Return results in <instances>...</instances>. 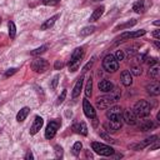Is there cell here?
<instances>
[{
  "instance_id": "cell-12",
  "label": "cell",
  "mask_w": 160,
  "mask_h": 160,
  "mask_svg": "<svg viewBox=\"0 0 160 160\" xmlns=\"http://www.w3.org/2000/svg\"><path fill=\"white\" fill-rule=\"evenodd\" d=\"M158 140V136L156 135H152V136H150V138H146L142 142H139V144H136V145H131V149H134V150H142L144 148H146L148 145H151L152 142H155Z\"/></svg>"
},
{
  "instance_id": "cell-45",
  "label": "cell",
  "mask_w": 160,
  "mask_h": 160,
  "mask_svg": "<svg viewBox=\"0 0 160 160\" xmlns=\"http://www.w3.org/2000/svg\"><path fill=\"white\" fill-rule=\"evenodd\" d=\"M159 148V142H158V140L155 141V144L152 145V146H150V150H155V149H158Z\"/></svg>"
},
{
  "instance_id": "cell-39",
  "label": "cell",
  "mask_w": 160,
  "mask_h": 160,
  "mask_svg": "<svg viewBox=\"0 0 160 160\" xmlns=\"http://www.w3.org/2000/svg\"><path fill=\"white\" fill-rule=\"evenodd\" d=\"M65 96H66V90H62L61 94H60L59 98H58V104H61V102L65 100Z\"/></svg>"
},
{
  "instance_id": "cell-24",
  "label": "cell",
  "mask_w": 160,
  "mask_h": 160,
  "mask_svg": "<svg viewBox=\"0 0 160 160\" xmlns=\"http://www.w3.org/2000/svg\"><path fill=\"white\" fill-rule=\"evenodd\" d=\"M132 10L136 14H142L145 11V6H144V0H139L132 5Z\"/></svg>"
},
{
  "instance_id": "cell-43",
  "label": "cell",
  "mask_w": 160,
  "mask_h": 160,
  "mask_svg": "<svg viewBox=\"0 0 160 160\" xmlns=\"http://www.w3.org/2000/svg\"><path fill=\"white\" fill-rule=\"evenodd\" d=\"M62 66H64V64H62L60 60H58V61L55 62V69H61Z\"/></svg>"
},
{
  "instance_id": "cell-27",
  "label": "cell",
  "mask_w": 160,
  "mask_h": 160,
  "mask_svg": "<svg viewBox=\"0 0 160 160\" xmlns=\"http://www.w3.org/2000/svg\"><path fill=\"white\" fill-rule=\"evenodd\" d=\"M46 50H48V45H42V46L36 48L35 50H32V51H31V55H32V56H39L40 54H44Z\"/></svg>"
},
{
  "instance_id": "cell-38",
  "label": "cell",
  "mask_w": 160,
  "mask_h": 160,
  "mask_svg": "<svg viewBox=\"0 0 160 160\" xmlns=\"http://www.w3.org/2000/svg\"><path fill=\"white\" fill-rule=\"evenodd\" d=\"M18 71V69L16 68H11V69H9V70H6L5 71V78H9V76H11L12 74H15Z\"/></svg>"
},
{
  "instance_id": "cell-47",
  "label": "cell",
  "mask_w": 160,
  "mask_h": 160,
  "mask_svg": "<svg viewBox=\"0 0 160 160\" xmlns=\"http://www.w3.org/2000/svg\"><path fill=\"white\" fill-rule=\"evenodd\" d=\"M86 156H88V158H92V155H91L89 151H86Z\"/></svg>"
},
{
  "instance_id": "cell-13",
  "label": "cell",
  "mask_w": 160,
  "mask_h": 160,
  "mask_svg": "<svg viewBox=\"0 0 160 160\" xmlns=\"http://www.w3.org/2000/svg\"><path fill=\"white\" fill-rule=\"evenodd\" d=\"M146 91H148V94L151 95V96H158V95L160 94V85H159V82L152 81V82L148 84V85H146Z\"/></svg>"
},
{
  "instance_id": "cell-2",
  "label": "cell",
  "mask_w": 160,
  "mask_h": 160,
  "mask_svg": "<svg viewBox=\"0 0 160 160\" xmlns=\"http://www.w3.org/2000/svg\"><path fill=\"white\" fill-rule=\"evenodd\" d=\"M134 114L136 115V118H146L150 115V111H151V106L150 104L146 101V100H139L135 105H134V109H132Z\"/></svg>"
},
{
  "instance_id": "cell-3",
  "label": "cell",
  "mask_w": 160,
  "mask_h": 160,
  "mask_svg": "<svg viewBox=\"0 0 160 160\" xmlns=\"http://www.w3.org/2000/svg\"><path fill=\"white\" fill-rule=\"evenodd\" d=\"M82 55H84V49L82 48H76L72 51V54L70 56V61H69V70L70 71L74 72V71L78 70V68L80 65V61L82 59Z\"/></svg>"
},
{
  "instance_id": "cell-4",
  "label": "cell",
  "mask_w": 160,
  "mask_h": 160,
  "mask_svg": "<svg viewBox=\"0 0 160 160\" xmlns=\"http://www.w3.org/2000/svg\"><path fill=\"white\" fill-rule=\"evenodd\" d=\"M102 68L109 72H114L119 69V61L115 59L114 55L108 54L102 60Z\"/></svg>"
},
{
  "instance_id": "cell-48",
  "label": "cell",
  "mask_w": 160,
  "mask_h": 160,
  "mask_svg": "<svg viewBox=\"0 0 160 160\" xmlns=\"http://www.w3.org/2000/svg\"><path fill=\"white\" fill-rule=\"evenodd\" d=\"M159 24H160V22H159V20H156V21H154V25H156V26H158Z\"/></svg>"
},
{
  "instance_id": "cell-14",
  "label": "cell",
  "mask_w": 160,
  "mask_h": 160,
  "mask_svg": "<svg viewBox=\"0 0 160 160\" xmlns=\"http://www.w3.org/2000/svg\"><path fill=\"white\" fill-rule=\"evenodd\" d=\"M42 124H44L42 118H41V116H35L34 122H32V125H31V128H30V134H31V135H35V134L41 129Z\"/></svg>"
},
{
  "instance_id": "cell-32",
  "label": "cell",
  "mask_w": 160,
  "mask_h": 160,
  "mask_svg": "<svg viewBox=\"0 0 160 160\" xmlns=\"http://www.w3.org/2000/svg\"><path fill=\"white\" fill-rule=\"evenodd\" d=\"M81 149H82V145H81V142H80V141H78V142H75V144H74V146H72V152H74L75 155H79Z\"/></svg>"
},
{
  "instance_id": "cell-21",
  "label": "cell",
  "mask_w": 160,
  "mask_h": 160,
  "mask_svg": "<svg viewBox=\"0 0 160 160\" xmlns=\"http://www.w3.org/2000/svg\"><path fill=\"white\" fill-rule=\"evenodd\" d=\"M154 128H155V124L152 122V120H142L140 122V125H139V129L141 131H149V130H151Z\"/></svg>"
},
{
  "instance_id": "cell-34",
  "label": "cell",
  "mask_w": 160,
  "mask_h": 160,
  "mask_svg": "<svg viewBox=\"0 0 160 160\" xmlns=\"http://www.w3.org/2000/svg\"><path fill=\"white\" fill-rule=\"evenodd\" d=\"M59 79H60V76H59V75H55V76L52 78V80H51V84H50V88H51L52 90H55V89H56V86H58V82H59Z\"/></svg>"
},
{
  "instance_id": "cell-20",
  "label": "cell",
  "mask_w": 160,
  "mask_h": 160,
  "mask_svg": "<svg viewBox=\"0 0 160 160\" xmlns=\"http://www.w3.org/2000/svg\"><path fill=\"white\" fill-rule=\"evenodd\" d=\"M58 18H59V15H54V16H51L50 19L45 20V21L41 24V26H40V30H48V29L52 28V25L55 24V21H56V19H58Z\"/></svg>"
},
{
  "instance_id": "cell-18",
  "label": "cell",
  "mask_w": 160,
  "mask_h": 160,
  "mask_svg": "<svg viewBox=\"0 0 160 160\" xmlns=\"http://www.w3.org/2000/svg\"><path fill=\"white\" fill-rule=\"evenodd\" d=\"M104 10H105V8H104V6H99V8H96V9L92 11V14L90 15L89 21H90V22H94V21L99 20V19H100V16L104 14Z\"/></svg>"
},
{
  "instance_id": "cell-26",
  "label": "cell",
  "mask_w": 160,
  "mask_h": 160,
  "mask_svg": "<svg viewBox=\"0 0 160 160\" xmlns=\"http://www.w3.org/2000/svg\"><path fill=\"white\" fill-rule=\"evenodd\" d=\"M95 26H85L82 30H80V36H86L89 34H92L95 31Z\"/></svg>"
},
{
  "instance_id": "cell-28",
  "label": "cell",
  "mask_w": 160,
  "mask_h": 160,
  "mask_svg": "<svg viewBox=\"0 0 160 160\" xmlns=\"http://www.w3.org/2000/svg\"><path fill=\"white\" fill-rule=\"evenodd\" d=\"M9 36L11 39H14L16 36V28H15V24L12 21H9Z\"/></svg>"
},
{
  "instance_id": "cell-1",
  "label": "cell",
  "mask_w": 160,
  "mask_h": 160,
  "mask_svg": "<svg viewBox=\"0 0 160 160\" xmlns=\"http://www.w3.org/2000/svg\"><path fill=\"white\" fill-rule=\"evenodd\" d=\"M120 95H121L120 90L114 88V89L110 91L109 95H104V96L98 98V100H96V106H98L99 109H108L111 104H114L115 101H118V100L120 99Z\"/></svg>"
},
{
  "instance_id": "cell-36",
  "label": "cell",
  "mask_w": 160,
  "mask_h": 160,
  "mask_svg": "<svg viewBox=\"0 0 160 160\" xmlns=\"http://www.w3.org/2000/svg\"><path fill=\"white\" fill-rule=\"evenodd\" d=\"M55 149V154H56V158H62V148L60 145H55L54 146Z\"/></svg>"
},
{
  "instance_id": "cell-8",
  "label": "cell",
  "mask_w": 160,
  "mask_h": 160,
  "mask_svg": "<svg viewBox=\"0 0 160 160\" xmlns=\"http://www.w3.org/2000/svg\"><path fill=\"white\" fill-rule=\"evenodd\" d=\"M145 30H142V29H140V30H138V31H125V32H122L119 38H118V42H120V41H125V40H130V39H135V38H140V36H142V35H145Z\"/></svg>"
},
{
  "instance_id": "cell-11",
  "label": "cell",
  "mask_w": 160,
  "mask_h": 160,
  "mask_svg": "<svg viewBox=\"0 0 160 160\" xmlns=\"http://www.w3.org/2000/svg\"><path fill=\"white\" fill-rule=\"evenodd\" d=\"M122 121H125L129 125H136L138 118H136V115L134 114L132 110H125L122 112Z\"/></svg>"
},
{
  "instance_id": "cell-17",
  "label": "cell",
  "mask_w": 160,
  "mask_h": 160,
  "mask_svg": "<svg viewBox=\"0 0 160 160\" xmlns=\"http://www.w3.org/2000/svg\"><path fill=\"white\" fill-rule=\"evenodd\" d=\"M120 79H121V82H122L125 86H130L131 82H132V75H131V72H130L129 70H124V71L121 72Z\"/></svg>"
},
{
  "instance_id": "cell-40",
  "label": "cell",
  "mask_w": 160,
  "mask_h": 160,
  "mask_svg": "<svg viewBox=\"0 0 160 160\" xmlns=\"http://www.w3.org/2000/svg\"><path fill=\"white\" fill-rule=\"evenodd\" d=\"M148 64H149L150 66L156 65V64H158V59H156V58H149V59H148Z\"/></svg>"
},
{
  "instance_id": "cell-23",
  "label": "cell",
  "mask_w": 160,
  "mask_h": 160,
  "mask_svg": "<svg viewBox=\"0 0 160 160\" xmlns=\"http://www.w3.org/2000/svg\"><path fill=\"white\" fill-rule=\"evenodd\" d=\"M29 112H30V109L28 108V106H25V108H22L18 114H16V120L19 121V122H21V121H24L25 119H26V116L29 115Z\"/></svg>"
},
{
  "instance_id": "cell-15",
  "label": "cell",
  "mask_w": 160,
  "mask_h": 160,
  "mask_svg": "<svg viewBox=\"0 0 160 160\" xmlns=\"http://www.w3.org/2000/svg\"><path fill=\"white\" fill-rule=\"evenodd\" d=\"M122 126V119H116V120H109L108 124V131L110 132H115L118 130H120V128Z\"/></svg>"
},
{
  "instance_id": "cell-30",
  "label": "cell",
  "mask_w": 160,
  "mask_h": 160,
  "mask_svg": "<svg viewBox=\"0 0 160 160\" xmlns=\"http://www.w3.org/2000/svg\"><path fill=\"white\" fill-rule=\"evenodd\" d=\"M136 24V20L135 19H131L130 21H128V22H125V24H122V25H119L115 30H119V29H125V28H130V26H134Z\"/></svg>"
},
{
  "instance_id": "cell-31",
  "label": "cell",
  "mask_w": 160,
  "mask_h": 160,
  "mask_svg": "<svg viewBox=\"0 0 160 160\" xmlns=\"http://www.w3.org/2000/svg\"><path fill=\"white\" fill-rule=\"evenodd\" d=\"M99 135H100V138H102V139H104L105 141H108V142H115V140H114L109 134H106L105 131H100Z\"/></svg>"
},
{
  "instance_id": "cell-37",
  "label": "cell",
  "mask_w": 160,
  "mask_h": 160,
  "mask_svg": "<svg viewBox=\"0 0 160 160\" xmlns=\"http://www.w3.org/2000/svg\"><path fill=\"white\" fill-rule=\"evenodd\" d=\"M60 0H42V4L44 5H50V6H54V5H58Z\"/></svg>"
},
{
  "instance_id": "cell-44",
  "label": "cell",
  "mask_w": 160,
  "mask_h": 160,
  "mask_svg": "<svg viewBox=\"0 0 160 160\" xmlns=\"http://www.w3.org/2000/svg\"><path fill=\"white\" fill-rule=\"evenodd\" d=\"M152 36H154L155 39H159V38H160V30H155V31L152 32Z\"/></svg>"
},
{
  "instance_id": "cell-6",
  "label": "cell",
  "mask_w": 160,
  "mask_h": 160,
  "mask_svg": "<svg viewBox=\"0 0 160 160\" xmlns=\"http://www.w3.org/2000/svg\"><path fill=\"white\" fill-rule=\"evenodd\" d=\"M31 70H34L35 72H45L49 68V62L45 60V59H41V58H36L35 60L31 61V65H30Z\"/></svg>"
},
{
  "instance_id": "cell-29",
  "label": "cell",
  "mask_w": 160,
  "mask_h": 160,
  "mask_svg": "<svg viewBox=\"0 0 160 160\" xmlns=\"http://www.w3.org/2000/svg\"><path fill=\"white\" fill-rule=\"evenodd\" d=\"M91 90H92V80L90 78V79H88V82H86V86H85V95L88 98L91 96Z\"/></svg>"
},
{
  "instance_id": "cell-16",
  "label": "cell",
  "mask_w": 160,
  "mask_h": 160,
  "mask_svg": "<svg viewBox=\"0 0 160 160\" xmlns=\"http://www.w3.org/2000/svg\"><path fill=\"white\" fill-rule=\"evenodd\" d=\"M98 86H99V90H101L102 92H110L114 89L112 82L109 81V80H101V81H99V85Z\"/></svg>"
},
{
  "instance_id": "cell-42",
  "label": "cell",
  "mask_w": 160,
  "mask_h": 160,
  "mask_svg": "<svg viewBox=\"0 0 160 160\" xmlns=\"http://www.w3.org/2000/svg\"><path fill=\"white\" fill-rule=\"evenodd\" d=\"M25 159H26V160H32V159H34L32 152H31V151H28V152H26V155H25Z\"/></svg>"
},
{
  "instance_id": "cell-46",
  "label": "cell",
  "mask_w": 160,
  "mask_h": 160,
  "mask_svg": "<svg viewBox=\"0 0 160 160\" xmlns=\"http://www.w3.org/2000/svg\"><path fill=\"white\" fill-rule=\"evenodd\" d=\"M155 46H156V48H158V49H160V42H159V41H158V40H156V41H155Z\"/></svg>"
},
{
  "instance_id": "cell-5",
  "label": "cell",
  "mask_w": 160,
  "mask_h": 160,
  "mask_svg": "<svg viewBox=\"0 0 160 160\" xmlns=\"http://www.w3.org/2000/svg\"><path fill=\"white\" fill-rule=\"evenodd\" d=\"M91 148L92 150L99 154V155H102V156H111L114 154V149L109 145H104L101 142H92L91 144Z\"/></svg>"
},
{
  "instance_id": "cell-35",
  "label": "cell",
  "mask_w": 160,
  "mask_h": 160,
  "mask_svg": "<svg viewBox=\"0 0 160 160\" xmlns=\"http://www.w3.org/2000/svg\"><path fill=\"white\" fill-rule=\"evenodd\" d=\"M115 59H116L118 61L124 60V59H125V52H124L122 50H118V51H116V54H115Z\"/></svg>"
},
{
  "instance_id": "cell-9",
  "label": "cell",
  "mask_w": 160,
  "mask_h": 160,
  "mask_svg": "<svg viewBox=\"0 0 160 160\" xmlns=\"http://www.w3.org/2000/svg\"><path fill=\"white\" fill-rule=\"evenodd\" d=\"M106 118L109 120H116V119H122V110L120 106H111L106 111Z\"/></svg>"
},
{
  "instance_id": "cell-7",
  "label": "cell",
  "mask_w": 160,
  "mask_h": 160,
  "mask_svg": "<svg viewBox=\"0 0 160 160\" xmlns=\"http://www.w3.org/2000/svg\"><path fill=\"white\" fill-rule=\"evenodd\" d=\"M60 125H61V122H60V120H58V119H54V120H51L50 122H49V125L46 126V130H45V138L46 139H52L54 136H55V134H56V131H58V129L60 128Z\"/></svg>"
},
{
  "instance_id": "cell-41",
  "label": "cell",
  "mask_w": 160,
  "mask_h": 160,
  "mask_svg": "<svg viewBox=\"0 0 160 160\" xmlns=\"http://www.w3.org/2000/svg\"><path fill=\"white\" fill-rule=\"evenodd\" d=\"M92 62H94L92 60H91V61H89V62H88V64L84 66V69H82V72H86V71H88V70H89V69L92 66Z\"/></svg>"
},
{
  "instance_id": "cell-10",
  "label": "cell",
  "mask_w": 160,
  "mask_h": 160,
  "mask_svg": "<svg viewBox=\"0 0 160 160\" xmlns=\"http://www.w3.org/2000/svg\"><path fill=\"white\" fill-rule=\"evenodd\" d=\"M82 110H84V114H85L88 118H90V119L96 118V111L94 110V106L89 102L88 99H84V100H82Z\"/></svg>"
},
{
  "instance_id": "cell-49",
  "label": "cell",
  "mask_w": 160,
  "mask_h": 160,
  "mask_svg": "<svg viewBox=\"0 0 160 160\" xmlns=\"http://www.w3.org/2000/svg\"><path fill=\"white\" fill-rule=\"evenodd\" d=\"M0 22H1V19H0Z\"/></svg>"
},
{
  "instance_id": "cell-33",
  "label": "cell",
  "mask_w": 160,
  "mask_h": 160,
  "mask_svg": "<svg viewBox=\"0 0 160 160\" xmlns=\"http://www.w3.org/2000/svg\"><path fill=\"white\" fill-rule=\"evenodd\" d=\"M130 72H131L132 75H135V76H139V75H141V72H142V70H141V68H140V66H138V65H135V66H132V68H131V70H130Z\"/></svg>"
},
{
  "instance_id": "cell-25",
  "label": "cell",
  "mask_w": 160,
  "mask_h": 160,
  "mask_svg": "<svg viewBox=\"0 0 160 160\" xmlns=\"http://www.w3.org/2000/svg\"><path fill=\"white\" fill-rule=\"evenodd\" d=\"M159 66H158V64L156 65H152V66H150V69H149V76L151 78V79H158V76H159Z\"/></svg>"
},
{
  "instance_id": "cell-19",
  "label": "cell",
  "mask_w": 160,
  "mask_h": 160,
  "mask_svg": "<svg viewBox=\"0 0 160 160\" xmlns=\"http://www.w3.org/2000/svg\"><path fill=\"white\" fill-rule=\"evenodd\" d=\"M82 82H84V75L80 76L72 89V98H78L80 95V91H81V88H82Z\"/></svg>"
},
{
  "instance_id": "cell-22",
  "label": "cell",
  "mask_w": 160,
  "mask_h": 160,
  "mask_svg": "<svg viewBox=\"0 0 160 160\" xmlns=\"http://www.w3.org/2000/svg\"><path fill=\"white\" fill-rule=\"evenodd\" d=\"M72 129H74L76 132L81 134V135H86V134H88V126H86V124H85L84 121H81V122H79V124H75V125L72 126Z\"/></svg>"
}]
</instances>
